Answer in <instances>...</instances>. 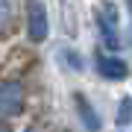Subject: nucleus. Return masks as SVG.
<instances>
[{
	"label": "nucleus",
	"instance_id": "1a4fd4ad",
	"mask_svg": "<svg viewBox=\"0 0 132 132\" xmlns=\"http://www.w3.org/2000/svg\"><path fill=\"white\" fill-rule=\"evenodd\" d=\"M0 132H15V129L9 126V123H0Z\"/></svg>",
	"mask_w": 132,
	"mask_h": 132
},
{
	"label": "nucleus",
	"instance_id": "0eeeda50",
	"mask_svg": "<svg viewBox=\"0 0 132 132\" xmlns=\"http://www.w3.org/2000/svg\"><path fill=\"white\" fill-rule=\"evenodd\" d=\"M114 120H118V126H129V123H132V97H120Z\"/></svg>",
	"mask_w": 132,
	"mask_h": 132
},
{
	"label": "nucleus",
	"instance_id": "9d476101",
	"mask_svg": "<svg viewBox=\"0 0 132 132\" xmlns=\"http://www.w3.org/2000/svg\"><path fill=\"white\" fill-rule=\"evenodd\" d=\"M129 9H132V0H129Z\"/></svg>",
	"mask_w": 132,
	"mask_h": 132
},
{
	"label": "nucleus",
	"instance_id": "39448f33",
	"mask_svg": "<svg viewBox=\"0 0 132 132\" xmlns=\"http://www.w3.org/2000/svg\"><path fill=\"white\" fill-rule=\"evenodd\" d=\"M73 106H76V118L82 120L85 132H100L103 120H100V114L94 112V106L88 103V97L85 94H73Z\"/></svg>",
	"mask_w": 132,
	"mask_h": 132
},
{
	"label": "nucleus",
	"instance_id": "6e6552de",
	"mask_svg": "<svg viewBox=\"0 0 132 132\" xmlns=\"http://www.w3.org/2000/svg\"><path fill=\"white\" fill-rule=\"evenodd\" d=\"M65 59L71 62V68H73V71H79V68H82V62H79V56H76V53H71V50H65Z\"/></svg>",
	"mask_w": 132,
	"mask_h": 132
},
{
	"label": "nucleus",
	"instance_id": "f257e3e1",
	"mask_svg": "<svg viewBox=\"0 0 132 132\" xmlns=\"http://www.w3.org/2000/svg\"><path fill=\"white\" fill-rule=\"evenodd\" d=\"M27 109V85L21 79H0V123H12Z\"/></svg>",
	"mask_w": 132,
	"mask_h": 132
},
{
	"label": "nucleus",
	"instance_id": "20e7f679",
	"mask_svg": "<svg viewBox=\"0 0 132 132\" xmlns=\"http://www.w3.org/2000/svg\"><path fill=\"white\" fill-rule=\"evenodd\" d=\"M94 65H97V73L103 76L106 82H120V79L129 76V65L120 56H114V53H97Z\"/></svg>",
	"mask_w": 132,
	"mask_h": 132
},
{
	"label": "nucleus",
	"instance_id": "423d86ee",
	"mask_svg": "<svg viewBox=\"0 0 132 132\" xmlns=\"http://www.w3.org/2000/svg\"><path fill=\"white\" fill-rule=\"evenodd\" d=\"M15 21H18V3L15 0H0V35H9Z\"/></svg>",
	"mask_w": 132,
	"mask_h": 132
},
{
	"label": "nucleus",
	"instance_id": "f03ea898",
	"mask_svg": "<svg viewBox=\"0 0 132 132\" xmlns=\"http://www.w3.org/2000/svg\"><path fill=\"white\" fill-rule=\"evenodd\" d=\"M50 32V18L41 0H29L27 3V35L32 44H41Z\"/></svg>",
	"mask_w": 132,
	"mask_h": 132
},
{
	"label": "nucleus",
	"instance_id": "7ed1b4c3",
	"mask_svg": "<svg viewBox=\"0 0 132 132\" xmlns=\"http://www.w3.org/2000/svg\"><path fill=\"white\" fill-rule=\"evenodd\" d=\"M97 27H100V35H103L106 47L118 50L120 47V38H118V9H114L112 3H103L97 9Z\"/></svg>",
	"mask_w": 132,
	"mask_h": 132
}]
</instances>
